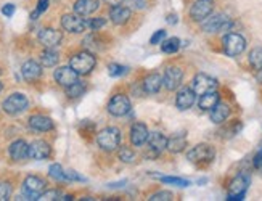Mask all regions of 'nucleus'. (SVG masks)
<instances>
[{
    "label": "nucleus",
    "instance_id": "nucleus-28",
    "mask_svg": "<svg viewBox=\"0 0 262 201\" xmlns=\"http://www.w3.org/2000/svg\"><path fill=\"white\" fill-rule=\"evenodd\" d=\"M185 147H187V137L184 132H179L170 139H167V150L170 153H180L185 150Z\"/></svg>",
    "mask_w": 262,
    "mask_h": 201
},
{
    "label": "nucleus",
    "instance_id": "nucleus-33",
    "mask_svg": "<svg viewBox=\"0 0 262 201\" xmlns=\"http://www.w3.org/2000/svg\"><path fill=\"white\" fill-rule=\"evenodd\" d=\"M118 156H119V160H121L122 163H127V164L135 161V151H134L132 148H129V147H122V148L119 150Z\"/></svg>",
    "mask_w": 262,
    "mask_h": 201
},
{
    "label": "nucleus",
    "instance_id": "nucleus-23",
    "mask_svg": "<svg viewBox=\"0 0 262 201\" xmlns=\"http://www.w3.org/2000/svg\"><path fill=\"white\" fill-rule=\"evenodd\" d=\"M163 76L158 74V73H153V74H148L143 81V91L145 94H150V95H155L161 91L163 87Z\"/></svg>",
    "mask_w": 262,
    "mask_h": 201
},
{
    "label": "nucleus",
    "instance_id": "nucleus-31",
    "mask_svg": "<svg viewBox=\"0 0 262 201\" xmlns=\"http://www.w3.org/2000/svg\"><path fill=\"white\" fill-rule=\"evenodd\" d=\"M180 49V39L177 37H169L161 42V50L164 53H176Z\"/></svg>",
    "mask_w": 262,
    "mask_h": 201
},
{
    "label": "nucleus",
    "instance_id": "nucleus-21",
    "mask_svg": "<svg viewBox=\"0 0 262 201\" xmlns=\"http://www.w3.org/2000/svg\"><path fill=\"white\" fill-rule=\"evenodd\" d=\"M10 158L13 161H23L29 158V145L25 140H15L8 148Z\"/></svg>",
    "mask_w": 262,
    "mask_h": 201
},
{
    "label": "nucleus",
    "instance_id": "nucleus-8",
    "mask_svg": "<svg viewBox=\"0 0 262 201\" xmlns=\"http://www.w3.org/2000/svg\"><path fill=\"white\" fill-rule=\"evenodd\" d=\"M146 143H148L146 158H158V156L163 153V150L167 148V139L161 132H151L150 136H148Z\"/></svg>",
    "mask_w": 262,
    "mask_h": 201
},
{
    "label": "nucleus",
    "instance_id": "nucleus-4",
    "mask_svg": "<svg viewBox=\"0 0 262 201\" xmlns=\"http://www.w3.org/2000/svg\"><path fill=\"white\" fill-rule=\"evenodd\" d=\"M29 106V100L25 94H21V92H15V94H11L10 97H7L4 100V103H2V108L7 115H11V116H15V115H19L23 113V111H26Z\"/></svg>",
    "mask_w": 262,
    "mask_h": 201
},
{
    "label": "nucleus",
    "instance_id": "nucleus-3",
    "mask_svg": "<svg viewBox=\"0 0 262 201\" xmlns=\"http://www.w3.org/2000/svg\"><path fill=\"white\" fill-rule=\"evenodd\" d=\"M97 60L90 52H79L70 60V66L79 74V76H85L95 68Z\"/></svg>",
    "mask_w": 262,
    "mask_h": 201
},
{
    "label": "nucleus",
    "instance_id": "nucleus-46",
    "mask_svg": "<svg viewBox=\"0 0 262 201\" xmlns=\"http://www.w3.org/2000/svg\"><path fill=\"white\" fill-rule=\"evenodd\" d=\"M254 166L257 167V169L262 171V148L257 151V154L254 156Z\"/></svg>",
    "mask_w": 262,
    "mask_h": 201
},
{
    "label": "nucleus",
    "instance_id": "nucleus-38",
    "mask_svg": "<svg viewBox=\"0 0 262 201\" xmlns=\"http://www.w3.org/2000/svg\"><path fill=\"white\" fill-rule=\"evenodd\" d=\"M49 0H39L37 2V8H36V12H32L31 13V19H37L39 15H42L43 12H47V8H49Z\"/></svg>",
    "mask_w": 262,
    "mask_h": 201
},
{
    "label": "nucleus",
    "instance_id": "nucleus-43",
    "mask_svg": "<svg viewBox=\"0 0 262 201\" xmlns=\"http://www.w3.org/2000/svg\"><path fill=\"white\" fill-rule=\"evenodd\" d=\"M64 181H73V182H85V177L79 175L76 171H64Z\"/></svg>",
    "mask_w": 262,
    "mask_h": 201
},
{
    "label": "nucleus",
    "instance_id": "nucleus-32",
    "mask_svg": "<svg viewBox=\"0 0 262 201\" xmlns=\"http://www.w3.org/2000/svg\"><path fill=\"white\" fill-rule=\"evenodd\" d=\"M249 64L253 66L254 70H262V47H256L249 53Z\"/></svg>",
    "mask_w": 262,
    "mask_h": 201
},
{
    "label": "nucleus",
    "instance_id": "nucleus-37",
    "mask_svg": "<svg viewBox=\"0 0 262 201\" xmlns=\"http://www.w3.org/2000/svg\"><path fill=\"white\" fill-rule=\"evenodd\" d=\"M63 198V193L60 190H47V192H43L40 195L39 199H43V201H52V199H61Z\"/></svg>",
    "mask_w": 262,
    "mask_h": 201
},
{
    "label": "nucleus",
    "instance_id": "nucleus-14",
    "mask_svg": "<svg viewBox=\"0 0 262 201\" xmlns=\"http://www.w3.org/2000/svg\"><path fill=\"white\" fill-rule=\"evenodd\" d=\"M182 79H184V71H182L179 66H169L164 71L163 76V84L167 91H176V88L182 84Z\"/></svg>",
    "mask_w": 262,
    "mask_h": 201
},
{
    "label": "nucleus",
    "instance_id": "nucleus-24",
    "mask_svg": "<svg viewBox=\"0 0 262 201\" xmlns=\"http://www.w3.org/2000/svg\"><path fill=\"white\" fill-rule=\"evenodd\" d=\"M29 127L37 132H49L53 129V121L43 115H32L29 118Z\"/></svg>",
    "mask_w": 262,
    "mask_h": 201
},
{
    "label": "nucleus",
    "instance_id": "nucleus-42",
    "mask_svg": "<svg viewBox=\"0 0 262 201\" xmlns=\"http://www.w3.org/2000/svg\"><path fill=\"white\" fill-rule=\"evenodd\" d=\"M166 37V31L164 29H158L155 34L150 37V43L151 46H158V43H161Z\"/></svg>",
    "mask_w": 262,
    "mask_h": 201
},
{
    "label": "nucleus",
    "instance_id": "nucleus-12",
    "mask_svg": "<svg viewBox=\"0 0 262 201\" xmlns=\"http://www.w3.org/2000/svg\"><path fill=\"white\" fill-rule=\"evenodd\" d=\"M249 185V178L245 177V175H238L235 177L233 181L230 182V187H229V198L230 201H240V199H245V193H246V188Z\"/></svg>",
    "mask_w": 262,
    "mask_h": 201
},
{
    "label": "nucleus",
    "instance_id": "nucleus-49",
    "mask_svg": "<svg viewBox=\"0 0 262 201\" xmlns=\"http://www.w3.org/2000/svg\"><path fill=\"white\" fill-rule=\"evenodd\" d=\"M257 79L262 82V70H259V74H257Z\"/></svg>",
    "mask_w": 262,
    "mask_h": 201
},
{
    "label": "nucleus",
    "instance_id": "nucleus-20",
    "mask_svg": "<svg viewBox=\"0 0 262 201\" xmlns=\"http://www.w3.org/2000/svg\"><path fill=\"white\" fill-rule=\"evenodd\" d=\"M148 136H150V132H148V127L143 124V122H135V124H132L130 142L134 147H142V145H145L148 140Z\"/></svg>",
    "mask_w": 262,
    "mask_h": 201
},
{
    "label": "nucleus",
    "instance_id": "nucleus-16",
    "mask_svg": "<svg viewBox=\"0 0 262 201\" xmlns=\"http://www.w3.org/2000/svg\"><path fill=\"white\" fill-rule=\"evenodd\" d=\"M52 154V148L47 142L43 140H34L29 145V158L31 160H36V161H42V160H47L50 158Z\"/></svg>",
    "mask_w": 262,
    "mask_h": 201
},
{
    "label": "nucleus",
    "instance_id": "nucleus-17",
    "mask_svg": "<svg viewBox=\"0 0 262 201\" xmlns=\"http://www.w3.org/2000/svg\"><path fill=\"white\" fill-rule=\"evenodd\" d=\"M77 76L79 74L71 68V66H60V68L55 70V73H53L55 81L58 82L60 85H63L64 88L73 85L77 81Z\"/></svg>",
    "mask_w": 262,
    "mask_h": 201
},
{
    "label": "nucleus",
    "instance_id": "nucleus-41",
    "mask_svg": "<svg viewBox=\"0 0 262 201\" xmlns=\"http://www.w3.org/2000/svg\"><path fill=\"white\" fill-rule=\"evenodd\" d=\"M174 198V195L170 192H158L150 196V201H170Z\"/></svg>",
    "mask_w": 262,
    "mask_h": 201
},
{
    "label": "nucleus",
    "instance_id": "nucleus-15",
    "mask_svg": "<svg viewBox=\"0 0 262 201\" xmlns=\"http://www.w3.org/2000/svg\"><path fill=\"white\" fill-rule=\"evenodd\" d=\"M63 34L60 31H56L53 28H45L39 32V42L45 49H55L61 43Z\"/></svg>",
    "mask_w": 262,
    "mask_h": 201
},
{
    "label": "nucleus",
    "instance_id": "nucleus-40",
    "mask_svg": "<svg viewBox=\"0 0 262 201\" xmlns=\"http://www.w3.org/2000/svg\"><path fill=\"white\" fill-rule=\"evenodd\" d=\"M11 196V185L4 182L0 184V201H7Z\"/></svg>",
    "mask_w": 262,
    "mask_h": 201
},
{
    "label": "nucleus",
    "instance_id": "nucleus-9",
    "mask_svg": "<svg viewBox=\"0 0 262 201\" xmlns=\"http://www.w3.org/2000/svg\"><path fill=\"white\" fill-rule=\"evenodd\" d=\"M130 100L127 98V95L124 94H116L110 100L108 103V113L116 116V118H121V116H126L129 111H130Z\"/></svg>",
    "mask_w": 262,
    "mask_h": 201
},
{
    "label": "nucleus",
    "instance_id": "nucleus-36",
    "mask_svg": "<svg viewBox=\"0 0 262 201\" xmlns=\"http://www.w3.org/2000/svg\"><path fill=\"white\" fill-rule=\"evenodd\" d=\"M159 181L163 184H172V185H177V187H188L190 185V181H185V178H180V177H159Z\"/></svg>",
    "mask_w": 262,
    "mask_h": 201
},
{
    "label": "nucleus",
    "instance_id": "nucleus-30",
    "mask_svg": "<svg viewBox=\"0 0 262 201\" xmlns=\"http://www.w3.org/2000/svg\"><path fill=\"white\" fill-rule=\"evenodd\" d=\"M85 88H87V87H85V84H84V82H81V81H76L73 85L66 87V95L70 97V98H77V97L84 95Z\"/></svg>",
    "mask_w": 262,
    "mask_h": 201
},
{
    "label": "nucleus",
    "instance_id": "nucleus-13",
    "mask_svg": "<svg viewBox=\"0 0 262 201\" xmlns=\"http://www.w3.org/2000/svg\"><path fill=\"white\" fill-rule=\"evenodd\" d=\"M214 10L212 0H196L190 8V16L193 21H203L206 19Z\"/></svg>",
    "mask_w": 262,
    "mask_h": 201
},
{
    "label": "nucleus",
    "instance_id": "nucleus-44",
    "mask_svg": "<svg viewBox=\"0 0 262 201\" xmlns=\"http://www.w3.org/2000/svg\"><path fill=\"white\" fill-rule=\"evenodd\" d=\"M124 4H126L129 8H135V10H142L146 5L145 0H124Z\"/></svg>",
    "mask_w": 262,
    "mask_h": 201
},
{
    "label": "nucleus",
    "instance_id": "nucleus-29",
    "mask_svg": "<svg viewBox=\"0 0 262 201\" xmlns=\"http://www.w3.org/2000/svg\"><path fill=\"white\" fill-rule=\"evenodd\" d=\"M58 61H60V55L53 49L43 50L40 55V63H42V66H45V68H52V66H55Z\"/></svg>",
    "mask_w": 262,
    "mask_h": 201
},
{
    "label": "nucleus",
    "instance_id": "nucleus-2",
    "mask_svg": "<svg viewBox=\"0 0 262 201\" xmlns=\"http://www.w3.org/2000/svg\"><path fill=\"white\" fill-rule=\"evenodd\" d=\"M97 143L101 150L115 151L121 143V130L118 127H105L97 133Z\"/></svg>",
    "mask_w": 262,
    "mask_h": 201
},
{
    "label": "nucleus",
    "instance_id": "nucleus-11",
    "mask_svg": "<svg viewBox=\"0 0 262 201\" xmlns=\"http://www.w3.org/2000/svg\"><path fill=\"white\" fill-rule=\"evenodd\" d=\"M61 26L64 31L71 32V34H81L87 28V21L81 15H64L61 18Z\"/></svg>",
    "mask_w": 262,
    "mask_h": 201
},
{
    "label": "nucleus",
    "instance_id": "nucleus-22",
    "mask_svg": "<svg viewBox=\"0 0 262 201\" xmlns=\"http://www.w3.org/2000/svg\"><path fill=\"white\" fill-rule=\"evenodd\" d=\"M110 18L115 25L121 26V25H126L127 21L130 19V8L127 5H116V7H111L110 10Z\"/></svg>",
    "mask_w": 262,
    "mask_h": 201
},
{
    "label": "nucleus",
    "instance_id": "nucleus-47",
    "mask_svg": "<svg viewBox=\"0 0 262 201\" xmlns=\"http://www.w3.org/2000/svg\"><path fill=\"white\" fill-rule=\"evenodd\" d=\"M166 21L169 25H177L179 23V16L177 15H169L167 18H166Z\"/></svg>",
    "mask_w": 262,
    "mask_h": 201
},
{
    "label": "nucleus",
    "instance_id": "nucleus-25",
    "mask_svg": "<svg viewBox=\"0 0 262 201\" xmlns=\"http://www.w3.org/2000/svg\"><path fill=\"white\" fill-rule=\"evenodd\" d=\"M100 7V2L98 0H76L74 4V12L81 16H89L95 13Z\"/></svg>",
    "mask_w": 262,
    "mask_h": 201
},
{
    "label": "nucleus",
    "instance_id": "nucleus-19",
    "mask_svg": "<svg viewBox=\"0 0 262 201\" xmlns=\"http://www.w3.org/2000/svg\"><path fill=\"white\" fill-rule=\"evenodd\" d=\"M21 74H23V79H25L26 82H36L42 76V66L37 61L28 60L25 64L21 66Z\"/></svg>",
    "mask_w": 262,
    "mask_h": 201
},
{
    "label": "nucleus",
    "instance_id": "nucleus-6",
    "mask_svg": "<svg viewBox=\"0 0 262 201\" xmlns=\"http://www.w3.org/2000/svg\"><path fill=\"white\" fill-rule=\"evenodd\" d=\"M201 28L204 32H222L232 28V21L224 13L209 15L206 19L201 21Z\"/></svg>",
    "mask_w": 262,
    "mask_h": 201
},
{
    "label": "nucleus",
    "instance_id": "nucleus-18",
    "mask_svg": "<svg viewBox=\"0 0 262 201\" xmlns=\"http://www.w3.org/2000/svg\"><path fill=\"white\" fill-rule=\"evenodd\" d=\"M195 100H196L195 91H193L191 87H184V88H180L177 97H176V106L180 111H185V109H188V108L193 106Z\"/></svg>",
    "mask_w": 262,
    "mask_h": 201
},
{
    "label": "nucleus",
    "instance_id": "nucleus-39",
    "mask_svg": "<svg viewBox=\"0 0 262 201\" xmlns=\"http://www.w3.org/2000/svg\"><path fill=\"white\" fill-rule=\"evenodd\" d=\"M106 25V19L105 18H94V19H90L89 23H87V26L92 29V31H100L101 28H103Z\"/></svg>",
    "mask_w": 262,
    "mask_h": 201
},
{
    "label": "nucleus",
    "instance_id": "nucleus-5",
    "mask_svg": "<svg viewBox=\"0 0 262 201\" xmlns=\"http://www.w3.org/2000/svg\"><path fill=\"white\" fill-rule=\"evenodd\" d=\"M45 187H47V182L43 178L37 177V175H28L23 182V195H25V199H39L40 195L45 192Z\"/></svg>",
    "mask_w": 262,
    "mask_h": 201
},
{
    "label": "nucleus",
    "instance_id": "nucleus-7",
    "mask_svg": "<svg viewBox=\"0 0 262 201\" xmlns=\"http://www.w3.org/2000/svg\"><path fill=\"white\" fill-rule=\"evenodd\" d=\"M224 52L229 55V57H238L242 55L246 49V39L242 34H236V32H230L227 34L222 40Z\"/></svg>",
    "mask_w": 262,
    "mask_h": 201
},
{
    "label": "nucleus",
    "instance_id": "nucleus-50",
    "mask_svg": "<svg viewBox=\"0 0 262 201\" xmlns=\"http://www.w3.org/2000/svg\"><path fill=\"white\" fill-rule=\"evenodd\" d=\"M2 88H4V85H2V82H0V92H2Z\"/></svg>",
    "mask_w": 262,
    "mask_h": 201
},
{
    "label": "nucleus",
    "instance_id": "nucleus-48",
    "mask_svg": "<svg viewBox=\"0 0 262 201\" xmlns=\"http://www.w3.org/2000/svg\"><path fill=\"white\" fill-rule=\"evenodd\" d=\"M105 2H106L108 5H111V7H116V5L124 4V0H105Z\"/></svg>",
    "mask_w": 262,
    "mask_h": 201
},
{
    "label": "nucleus",
    "instance_id": "nucleus-35",
    "mask_svg": "<svg viewBox=\"0 0 262 201\" xmlns=\"http://www.w3.org/2000/svg\"><path fill=\"white\" fill-rule=\"evenodd\" d=\"M49 175L52 178H55V181H64V171H63V167L56 163V164H52L49 167Z\"/></svg>",
    "mask_w": 262,
    "mask_h": 201
},
{
    "label": "nucleus",
    "instance_id": "nucleus-26",
    "mask_svg": "<svg viewBox=\"0 0 262 201\" xmlns=\"http://www.w3.org/2000/svg\"><path fill=\"white\" fill-rule=\"evenodd\" d=\"M219 102H221L219 94L215 92V91H211V92H206V94H203V95L200 97V100H198V106H200V109H203V111H211Z\"/></svg>",
    "mask_w": 262,
    "mask_h": 201
},
{
    "label": "nucleus",
    "instance_id": "nucleus-34",
    "mask_svg": "<svg viewBox=\"0 0 262 201\" xmlns=\"http://www.w3.org/2000/svg\"><path fill=\"white\" fill-rule=\"evenodd\" d=\"M127 73V68L126 66H122V64H118V63H111L108 66V74L111 77H121Z\"/></svg>",
    "mask_w": 262,
    "mask_h": 201
},
{
    "label": "nucleus",
    "instance_id": "nucleus-1",
    "mask_svg": "<svg viewBox=\"0 0 262 201\" xmlns=\"http://www.w3.org/2000/svg\"><path fill=\"white\" fill-rule=\"evenodd\" d=\"M215 158V150L209 143H200L187 153V160L196 166H208Z\"/></svg>",
    "mask_w": 262,
    "mask_h": 201
},
{
    "label": "nucleus",
    "instance_id": "nucleus-27",
    "mask_svg": "<svg viewBox=\"0 0 262 201\" xmlns=\"http://www.w3.org/2000/svg\"><path fill=\"white\" fill-rule=\"evenodd\" d=\"M230 116V106L227 103H217L211 109V121L214 124H222V122Z\"/></svg>",
    "mask_w": 262,
    "mask_h": 201
},
{
    "label": "nucleus",
    "instance_id": "nucleus-10",
    "mask_svg": "<svg viewBox=\"0 0 262 201\" xmlns=\"http://www.w3.org/2000/svg\"><path fill=\"white\" fill-rule=\"evenodd\" d=\"M191 88L195 91L196 95H203L206 92H211V91H215L217 88V81L214 79V77L204 74V73H200L193 77L191 81Z\"/></svg>",
    "mask_w": 262,
    "mask_h": 201
},
{
    "label": "nucleus",
    "instance_id": "nucleus-45",
    "mask_svg": "<svg viewBox=\"0 0 262 201\" xmlns=\"http://www.w3.org/2000/svg\"><path fill=\"white\" fill-rule=\"evenodd\" d=\"M2 13H4V16H7V18L13 16V13H15V5H13V4H7V5H4V7H2Z\"/></svg>",
    "mask_w": 262,
    "mask_h": 201
}]
</instances>
